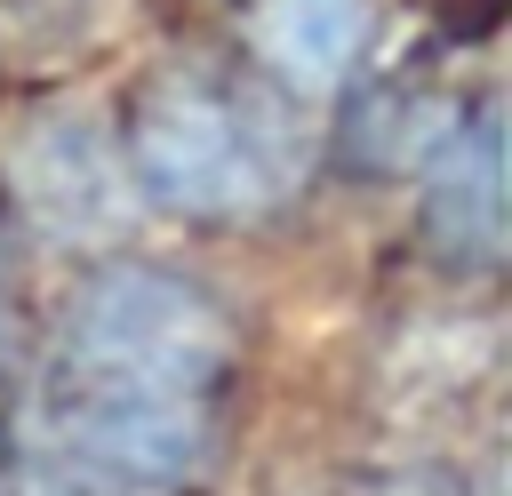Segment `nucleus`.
Here are the masks:
<instances>
[{
    "label": "nucleus",
    "instance_id": "f257e3e1",
    "mask_svg": "<svg viewBox=\"0 0 512 496\" xmlns=\"http://www.w3.org/2000/svg\"><path fill=\"white\" fill-rule=\"evenodd\" d=\"M120 160L136 200L184 224H248L296 192L304 128L264 80L216 64H160L120 120Z\"/></svg>",
    "mask_w": 512,
    "mask_h": 496
},
{
    "label": "nucleus",
    "instance_id": "f03ea898",
    "mask_svg": "<svg viewBox=\"0 0 512 496\" xmlns=\"http://www.w3.org/2000/svg\"><path fill=\"white\" fill-rule=\"evenodd\" d=\"M208 392L104 376V368H48L32 416V496H168L208 464Z\"/></svg>",
    "mask_w": 512,
    "mask_h": 496
},
{
    "label": "nucleus",
    "instance_id": "7ed1b4c3",
    "mask_svg": "<svg viewBox=\"0 0 512 496\" xmlns=\"http://www.w3.org/2000/svg\"><path fill=\"white\" fill-rule=\"evenodd\" d=\"M64 368H104V376H152L184 392H216L232 360V320L216 312L208 288H192L168 264H112L96 272L72 312H64Z\"/></svg>",
    "mask_w": 512,
    "mask_h": 496
},
{
    "label": "nucleus",
    "instance_id": "20e7f679",
    "mask_svg": "<svg viewBox=\"0 0 512 496\" xmlns=\"http://www.w3.org/2000/svg\"><path fill=\"white\" fill-rule=\"evenodd\" d=\"M0 184L16 216L64 248H96L128 224L136 184L120 160V128H104L88 104H40L0 136Z\"/></svg>",
    "mask_w": 512,
    "mask_h": 496
},
{
    "label": "nucleus",
    "instance_id": "39448f33",
    "mask_svg": "<svg viewBox=\"0 0 512 496\" xmlns=\"http://www.w3.org/2000/svg\"><path fill=\"white\" fill-rule=\"evenodd\" d=\"M424 232L448 264H496L504 248V112L480 96L424 160Z\"/></svg>",
    "mask_w": 512,
    "mask_h": 496
},
{
    "label": "nucleus",
    "instance_id": "423d86ee",
    "mask_svg": "<svg viewBox=\"0 0 512 496\" xmlns=\"http://www.w3.org/2000/svg\"><path fill=\"white\" fill-rule=\"evenodd\" d=\"M240 40L280 96H336L376 32V0H232Z\"/></svg>",
    "mask_w": 512,
    "mask_h": 496
},
{
    "label": "nucleus",
    "instance_id": "0eeeda50",
    "mask_svg": "<svg viewBox=\"0 0 512 496\" xmlns=\"http://www.w3.org/2000/svg\"><path fill=\"white\" fill-rule=\"evenodd\" d=\"M112 16L120 0H0V40H16L24 56H64L88 48Z\"/></svg>",
    "mask_w": 512,
    "mask_h": 496
},
{
    "label": "nucleus",
    "instance_id": "6e6552de",
    "mask_svg": "<svg viewBox=\"0 0 512 496\" xmlns=\"http://www.w3.org/2000/svg\"><path fill=\"white\" fill-rule=\"evenodd\" d=\"M16 344V296H8V248H0V360Z\"/></svg>",
    "mask_w": 512,
    "mask_h": 496
}]
</instances>
